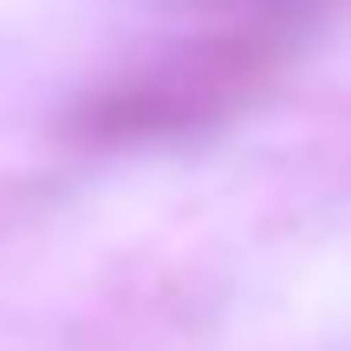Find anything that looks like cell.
<instances>
[{"label":"cell","instance_id":"1","mask_svg":"<svg viewBox=\"0 0 351 351\" xmlns=\"http://www.w3.org/2000/svg\"><path fill=\"white\" fill-rule=\"evenodd\" d=\"M267 85V52L254 39H202L117 85L91 91L78 130L98 143H130V137H189V130L221 124L228 111Z\"/></svg>","mask_w":351,"mask_h":351}]
</instances>
